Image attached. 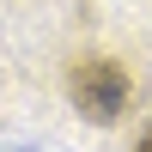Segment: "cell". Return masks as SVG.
Masks as SVG:
<instances>
[{"mask_svg":"<svg viewBox=\"0 0 152 152\" xmlns=\"http://www.w3.org/2000/svg\"><path fill=\"white\" fill-rule=\"evenodd\" d=\"M128 73L116 67V61H104V55H85V61H73V73H67V97H73V110H79L85 122H116L122 110H128Z\"/></svg>","mask_w":152,"mask_h":152,"instance_id":"cell-1","label":"cell"}]
</instances>
